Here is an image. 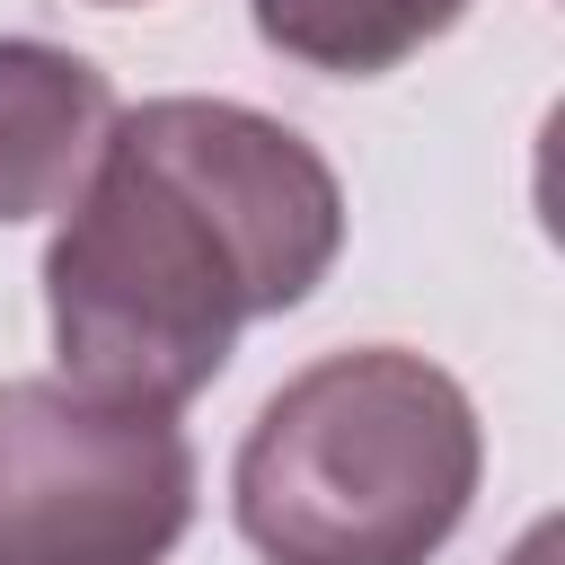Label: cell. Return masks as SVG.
<instances>
[{"label": "cell", "instance_id": "1", "mask_svg": "<svg viewBox=\"0 0 565 565\" xmlns=\"http://www.w3.org/2000/svg\"><path fill=\"white\" fill-rule=\"evenodd\" d=\"M344 247L335 168L238 97H150L115 115L88 185L44 247V318L62 380L185 406L238 327L300 309Z\"/></svg>", "mask_w": 565, "mask_h": 565}, {"label": "cell", "instance_id": "2", "mask_svg": "<svg viewBox=\"0 0 565 565\" xmlns=\"http://www.w3.org/2000/svg\"><path fill=\"white\" fill-rule=\"evenodd\" d=\"M477 477L486 433L468 388L406 344H353L256 406L230 459V512L265 565H433Z\"/></svg>", "mask_w": 565, "mask_h": 565}, {"label": "cell", "instance_id": "3", "mask_svg": "<svg viewBox=\"0 0 565 565\" xmlns=\"http://www.w3.org/2000/svg\"><path fill=\"white\" fill-rule=\"evenodd\" d=\"M185 521L194 441L177 406L62 371L0 380V565H168Z\"/></svg>", "mask_w": 565, "mask_h": 565}, {"label": "cell", "instance_id": "4", "mask_svg": "<svg viewBox=\"0 0 565 565\" xmlns=\"http://www.w3.org/2000/svg\"><path fill=\"white\" fill-rule=\"evenodd\" d=\"M115 115L124 106L97 62L35 35H0V221L62 212L88 185Z\"/></svg>", "mask_w": 565, "mask_h": 565}, {"label": "cell", "instance_id": "5", "mask_svg": "<svg viewBox=\"0 0 565 565\" xmlns=\"http://www.w3.org/2000/svg\"><path fill=\"white\" fill-rule=\"evenodd\" d=\"M247 9L282 62L327 79H380L433 35H450L468 0H247Z\"/></svg>", "mask_w": 565, "mask_h": 565}, {"label": "cell", "instance_id": "6", "mask_svg": "<svg viewBox=\"0 0 565 565\" xmlns=\"http://www.w3.org/2000/svg\"><path fill=\"white\" fill-rule=\"evenodd\" d=\"M547 556H556V530H547V521H539V530H530V539H521V556H512V565H547Z\"/></svg>", "mask_w": 565, "mask_h": 565}, {"label": "cell", "instance_id": "7", "mask_svg": "<svg viewBox=\"0 0 565 565\" xmlns=\"http://www.w3.org/2000/svg\"><path fill=\"white\" fill-rule=\"evenodd\" d=\"M106 9H124V0H106Z\"/></svg>", "mask_w": 565, "mask_h": 565}]
</instances>
